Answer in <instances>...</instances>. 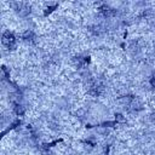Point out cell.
I'll list each match as a JSON object with an SVG mask.
<instances>
[{
  "instance_id": "4",
  "label": "cell",
  "mask_w": 155,
  "mask_h": 155,
  "mask_svg": "<svg viewBox=\"0 0 155 155\" xmlns=\"http://www.w3.org/2000/svg\"><path fill=\"white\" fill-rule=\"evenodd\" d=\"M150 85H151V86L155 88V76H153V78L150 79Z\"/></svg>"
},
{
  "instance_id": "1",
  "label": "cell",
  "mask_w": 155,
  "mask_h": 155,
  "mask_svg": "<svg viewBox=\"0 0 155 155\" xmlns=\"http://www.w3.org/2000/svg\"><path fill=\"white\" fill-rule=\"evenodd\" d=\"M1 41H2V45L6 46L7 48H13V47L16 46V38H15V35H13L12 33H10V31H5V33L2 34Z\"/></svg>"
},
{
  "instance_id": "2",
  "label": "cell",
  "mask_w": 155,
  "mask_h": 155,
  "mask_svg": "<svg viewBox=\"0 0 155 155\" xmlns=\"http://www.w3.org/2000/svg\"><path fill=\"white\" fill-rule=\"evenodd\" d=\"M99 11H101V13H102L103 16H105V17H110V16H113V15L115 13V11H114L111 7L107 6V5H103L102 7H99Z\"/></svg>"
},
{
  "instance_id": "5",
  "label": "cell",
  "mask_w": 155,
  "mask_h": 155,
  "mask_svg": "<svg viewBox=\"0 0 155 155\" xmlns=\"http://www.w3.org/2000/svg\"><path fill=\"white\" fill-rule=\"evenodd\" d=\"M150 120H151V121H153V122H155V113H154V114H151V115H150Z\"/></svg>"
},
{
  "instance_id": "3",
  "label": "cell",
  "mask_w": 155,
  "mask_h": 155,
  "mask_svg": "<svg viewBox=\"0 0 155 155\" xmlns=\"http://www.w3.org/2000/svg\"><path fill=\"white\" fill-rule=\"evenodd\" d=\"M15 111H16L18 115H22L24 110H23V107H22V105H18V104H17V105L15 107Z\"/></svg>"
}]
</instances>
